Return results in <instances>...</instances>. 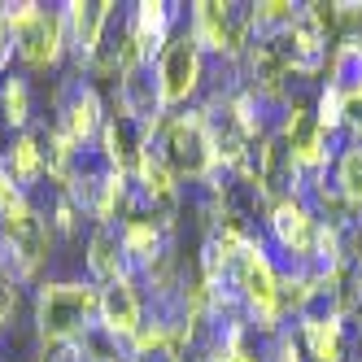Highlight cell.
Instances as JSON below:
<instances>
[{
    "label": "cell",
    "mask_w": 362,
    "mask_h": 362,
    "mask_svg": "<svg viewBox=\"0 0 362 362\" xmlns=\"http://www.w3.org/2000/svg\"><path fill=\"white\" fill-rule=\"evenodd\" d=\"M293 327L301 336L305 362H358L354 327H349L345 315H336V310H305Z\"/></svg>",
    "instance_id": "8"
},
{
    "label": "cell",
    "mask_w": 362,
    "mask_h": 362,
    "mask_svg": "<svg viewBox=\"0 0 362 362\" xmlns=\"http://www.w3.org/2000/svg\"><path fill=\"white\" fill-rule=\"evenodd\" d=\"M62 18H66V44H70V66L66 70L88 74L100 40H105L110 18H114V5L110 0H66Z\"/></svg>",
    "instance_id": "7"
},
{
    "label": "cell",
    "mask_w": 362,
    "mask_h": 362,
    "mask_svg": "<svg viewBox=\"0 0 362 362\" xmlns=\"http://www.w3.org/2000/svg\"><path fill=\"white\" fill-rule=\"evenodd\" d=\"M13 62H18V31L9 22V9L0 5V79L13 74Z\"/></svg>",
    "instance_id": "18"
},
{
    "label": "cell",
    "mask_w": 362,
    "mask_h": 362,
    "mask_svg": "<svg viewBox=\"0 0 362 362\" xmlns=\"http://www.w3.org/2000/svg\"><path fill=\"white\" fill-rule=\"evenodd\" d=\"M0 83H5V79H0Z\"/></svg>",
    "instance_id": "21"
},
{
    "label": "cell",
    "mask_w": 362,
    "mask_h": 362,
    "mask_svg": "<svg viewBox=\"0 0 362 362\" xmlns=\"http://www.w3.org/2000/svg\"><path fill=\"white\" fill-rule=\"evenodd\" d=\"M332 188L349 201V210L362 214V148L358 144H345L336 148V162H332Z\"/></svg>",
    "instance_id": "14"
},
{
    "label": "cell",
    "mask_w": 362,
    "mask_h": 362,
    "mask_svg": "<svg viewBox=\"0 0 362 362\" xmlns=\"http://www.w3.org/2000/svg\"><path fill=\"white\" fill-rule=\"evenodd\" d=\"M83 271L96 288L114 279H127V253H122V231L118 223H92L83 236Z\"/></svg>",
    "instance_id": "11"
},
{
    "label": "cell",
    "mask_w": 362,
    "mask_h": 362,
    "mask_svg": "<svg viewBox=\"0 0 362 362\" xmlns=\"http://www.w3.org/2000/svg\"><path fill=\"white\" fill-rule=\"evenodd\" d=\"M144 327V293L136 279H114L100 288V341L110 349L127 345Z\"/></svg>",
    "instance_id": "9"
},
{
    "label": "cell",
    "mask_w": 362,
    "mask_h": 362,
    "mask_svg": "<svg viewBox=\"0 0 362 362\" xmlns=\"http://www.w3.org/2000/svg\"><path fill=\"white\" fill-rule=\"evenodd\" d=\"M0 158H5L9 175H13L31 197L48 184V158H44V140H40L35 127H31V132H22V136H9V144L0 148Z\"/></svg>",
    "instance_id": "12"
},
{
    "label": "cell",
    "mask_w": 362,
    "mask_h": 362,
    "mask_svg": "<svg viewBox=\"0 0 362 362\" xmlns=\"http://www.w3.org/2000/svg\"><path fill=\"white\" fill-rule=\"evenodd\" d=\"M100 332V288L92 279H44L31 288V336L35 345L96 341Z\"/></svg>",
    "instance_id": "1"
},
{
    "label": "cell",
    "mask_w": 362,
    "mask_h": 362,
    "mask_svg": "<svg viewBox=\"0 0 362 362\" xmlns=\"http://www.w3.org/2000/svg\"><path fill=\"white\" fill-rule=\"evenodd\" d=\"M257 345H262V358L267 362H305V349H301L297 327H279L271 336H257Z\"/></svg>",
    "instance_id": "17"
},
{
    "label": "cell",
    "mask_w": 362,
    "mask_h": 362,
    "mask_svg": "<svg viewBox=\"0 0 362 362\" xmlns=\"http://www.w3.org/2000/svg\"><path fill=\"white\" fill-rule=\"evenodd\" d=\"M158 153L166 158V166L175 170V179L184 184V192L188 188H201L205 179H214V170H218V153H214L210 122H205V114L197 105L162 118Z\"/></svg>",
    "instance_id": "3"
},
{
    "label": "cell",
    "mask_w": 362,
    "mask_h": 362,
    "mask_svg": "<svg viewBox=\"0 0 362 362\" xmlns=\"http://www.w3.org/2000/svg\"><path fill=\"white\" fill-rule=\"evenodd\" d=\"M315 122L323 127L332 140H345V127H349V100L336 92V88L319 83V92H315Z\"/></svg>",
    "instance_id": "16"
},
{
    "label": "cell",
    "mask_w": 362,
    "mask_h": 362,
    "mask_svg": "<svg viewBox=\"0 0 362 362\" xmlns=\"http://www.w3.org/2000/svg\"><path fill=\"white\" fill-rule=\"evenodd\" d=\"M153 66H158V92H162V110L166 114L192 110L201 100L205 79H210V57H205V48L188 31V13H184L179 31L170 35V44L162 48V57Z\"/></svg>",
    "instance_id": "5"
},
{
    "label": "cell",
    "mask_w": 362,
    "mask_h": 362,
    "mask_svg": "<svg viewBox=\"0 0 362 362\" xmlns=\"http://www.w3.org/2000/svg\"><path fill=\"white\" fill-rule=\"evenodd\" d=\"M305 5H293V0H257L249 5V22H253V35H284L297 27Z\"/></svg>",
    "instance_id": "15"
},
{
    "label": "cell",
    "mask_w": 362,
    "mask_h": 362,
    "mask_svg": "<svg viewBox=\"0 0 362 362\" xmlns=\"http://www.w3.org/2000/svg\"><path fill=\"white\" fill-rule=\"evenodd\" d=\"M48 118H53L66 140L79 153H96L100 144V127L110 118V100L100 96V88L88 79V74L62 70L53 88H48Z\"/></svg>",
    "instance_id": "4"
},
{
    "label": "cell",
    "mask_w": 362,
    "mask_h": 362,
    "mask_svg": "<svg viewBox=\"0 0 362 362\" xmlns=\"http://www.w3.org/2000/svg\"><path fill=\"white\" fill-rule=\"evenodd\" d=\"M0 122L9 127V136H22L31 132L40 122V110H35V88L22 70L5 74V83H0Z\"/></svg>",
    "instance_id": "13"
},
{
    "label": "cell",
    "mask_w": 362,
    "mask_h": 362,
    "mask_svg": "<svg viewBox=\"0 0 362 362\" xmlns=\"http://www.w3.org/2000/svg\"><path fill=\"white\" fill-rule=\"evenodd\" d=\"M88 362H122V358H118V354H114V349H110V345L96 336V341L88 345Z\"/></svg>",
    "instance_id": "20"
},
{
    "label": "cell",
    "mask_w": 362,
    "mask_h": 362,
    "mask_svg": "<svg viewBox=\"0 0 362 362\" xmlns=\"http://www.w3.org/2000/svg\"><path fill=\"white\" fill-rule=\"evenodd\" d=\"M184 13L188 9L184 5H170V0H140V5H127V27H132L144 62H158L162 57V48L179 31Z\"/></svg>",
    "instance_id": "10"
},
{
    "label": "cell",
    "mask_w": 362,
    "mask_h": 362,
    "mask_svg": "<svg viewBox=\"0 0 362 362\" xmlns=\"http://www.w3.org/2000/svg\"><path fill=\"white\" fill-rule=\"evenodd\" d=\"M231 362H267L262 358V345H257V336H249V341H240L236 349H231Z\"/></svg>",
    "instance_id": "19"
},
{
    "label": "cell",
    "mask_w": 362,
    "mask_h": 362,
    "mask_svg": "<svg viewBox=\"0 0 362 362\" xmlns=\"http://www.w3.org/2000/svg\"><path fill=\"white\" fill-rule=\"evenodd\" d=\"M188 31L205 48L210 62H240L253 40L249 5H218V0H197L188 5Z\"/></svg>",
    "instance_id": "6"
},
{
    "label": "cell",
    "mask_w": 362,
    "mask_h": 362,
    "mask_svg": "<svg viewBox=\"0 0 362 362\" xmlns=\"http://www.w3.org/2000/svg\"><path fill=\"white\" fill-rule=\"evenodd\" d=\"M9 22L18 31V66L27 79H48L70 66V44H66V18L62 5H35V0H13Z\"/></svg>",
    "instance_id": "2"
}]
</instances>
